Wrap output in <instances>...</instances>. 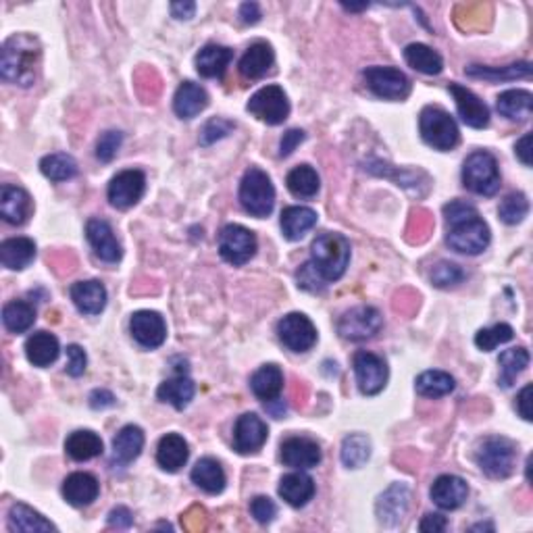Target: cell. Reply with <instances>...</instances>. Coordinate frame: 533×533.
<instances>
[{"label":"cell","mask_w":533,"mask_h":533,"mask_svg":"<svg viewBox=\"0 0 533 533\" xmlns=\"http://www.w3.org/2000/svg\"><path fill=\"white\" fill-rule=\"evenodd\" d=\"M112 405H115V396H112L109 390H94L90 394V406L97 408V411L98 408L103 411V408H109Z\"/></svg>","instance_id":"cell-60"},{"label":"cell","mask_w":533,"mask_h":533,"mask_svg":"<svg viewBox=\"0 0 533 533\" xmlns=\"http://www.w3.org/2000/svg\"><path fill=\"white\" fill-rule=\"evenodd\" d=\"M467 496H469V485L463 477L440 475L431 485V500L444 511H454V508L463 506Z\"/></svg>","instance_id":"cell-22"},{"label":"cell","mask_w":533,"mask_h":533,"mask_svg":"<svg viewBox=\"0 0 533 533\" xmlns=\"http://www.w3.org/2000/svg\"><path fill=\"white\" fill-rule=\"evenodd\" d=\"M527 212H529V200L523 192L508 194L498 206V215L506 225L521 223L527 217Z\"/></svg>","instance_id":"cell-48"},{"label":"cell","mask_w":533,"mask_h":533,"mask_svg":"<svg viewBox=\"0 0 533 533\" xmlns=\"http://www.w3.org/2000/svg\"><path fill=\"white\" fill-rule=\"evenodd\" d=\"M280 496L290 506L300 508L309 505V500H313V496H315V482L302 471L290 473V475L282 477Z\"/></svg>","instance_id":"cell-27"},{"label":"cell","mask_w":533,"mask_h":533,"mask_svg":"<svg viewBox=\"0 0 533 533\" xmlns=\"http://www.w3.org/2000/svg\"><path fill=\"white\" fill-rule=\"evenodd\" d=\"M531 392H533V388H531V383H527V386L521 390L519 392V396H517V411H519V414L521 417L525 419V421H531Z\"/></svg>","instance_id":"cell-59"},{"label":"cell","mask_w":533,"mask_h":533,"mask_svg":"<svg viewBox=\"0 0 533 533\" xmlns=\"http://www.w3.org/2000/svg\"><path fill=\"white\" fill-rule=\"evenodd\" d=\"M35 259V244L29 238H11L0 244V263L11 271H21Z\"/></svg>","instance_id":"cell-32"},{"label":"cell","mask_w":533,"mask_h":533,"mask_svg":"<svg viewBox=\"0 0 533 533\" xmlns=\"http://www.w3.org/2000/svg\"><path fill=\"white\" fill-rule=\"evenodd\" d=\"M383 317L382 313L373 306H357V309L346 311L344 315L337 321V334L344 340L351 342H363L369 340L382 329Z\"/></svg>","instance_id":"cell-10"},{"label":"cell","mask_w":533,"mask_h":533,"mask_svg":"<svg viewBox=\"0 0 533 533\" xmlns=\"http://www.w3.org/2000/svg\"><path fill=\"white\" fill-rule=\"evenodd\" d=\"M444 217H446L448 234L446 244L460 254H482L490 246V228L488 223L479 217L477 209L465 200H452L444 206Z\"/></svg>","instance_id":"cell-1"},{"label":"cell","mask_w":533,"mask_h":533,"mask_svg":"<svg viewBox=\"0 0 533 533\" xmlns=\"http://www.w3.org/2000/svg\"><path fill=\"white\" fill-rule=\"evenodd\" d=\"M257 252V236L244 225H225L219 234V254L229 265H246Z\"/></svg>","instance_id":"cell-9"},{"label":"cell","mask_w":533,"mask_h":533,"mask_svg":"<svg viewBox=\"0 0 533 533\" xmlns=\"http://www.w3.org/2000/svg\"><path fill=\"white\" fill-rule=\"evenodd\" d=\"M240 205L252 217L263 219L271 215L275 205V188L269 175L257 167H251L240 183Z\"/></svg>","instance_id":"cell-6"},{"label":"cell","mask_w":533,"mask_h":533,"mask_svg":"<svg viewBox=\"0 0 533 533\" xmlns=\"http://www.w3.org/2000/svg\"><path fill=\"white\" fill-rule=\"evenodd\" d=\"M61 346H58L57 336L49 331H35L26 342V357L34 367H49L58 359Z\"/></svg>","instance_id":"cell-29"},{"label":"cell","mask_w":533,"mask_h":533,"mask_svg":"<svg viewBox=\"0 0 533 533\" xmlns=\"http://www.w3.org/2000/svg\"><path fill=\"white\" fill-rule=\"evenodd\" d=\"M144 448V431L138 425H126L112 440V456L123 465L135 460Z\"/></svg>","instance_id":"cell-37"},{"label":"cell","mask_w":533,"mask_h":533,"mask_svg":"<svg viewBox=\"0 0 533 533\" xmlns=\"http://www.w3.org/2000/svg\"><path fill=\"white\" fill-rule=\"evenodd\" d=\"M121 142H123V134L115 132V129H111V132H104L103 135H100V140L97 144L98 161H103V163L112 161L117 152H120Z\"/></svg>","instance_id":"cell-52"},{"label":"cell","mask_w":533,"mask_h":533,"mask_svg":"<svg viewBox=\"0 0 533 533\" xmlns=\"http://www.w3.org/2000/svg\"><path fill=\"white\" fill-rule=\"evenodd\" d=\"M288 189L298 198H313L317 197L319 188H321V180H319L317 171L311 165H298L290 171L286 177Z\"/></svg>","instance_id":"cell-43"},{"label":"cell","mask_w":533,"mask_h":533,"mask_svg":"<svg viewBox=\"0 0 533 533\" xmlns=\"http://www.w3.org/2000/svg\"><path fill=\"white\" fill-rule=\"evenodd\" d=\"M67 373L71 377H80L86 373V365H88V357L84 352V348L78 344H71L67 346Z\"/></svg>","instance_id":"cell-54"},{"label":"cell","mask_w":533,"mask_h":533,"mask_svg":"<svg viewBox=\"0 0 533 533\" xmlns=\"http://www.w3.org/2000/svg\"><path fill=\"white\" fill-rule=\"evenodd\" d=\"M317 212L309 206H288L282 211V232L288 240H302L317 225Z\"/></svg>","instance_id":"cell-28"},{"label":"cell","mask_w":533,"mask_h":533,"mask_svg":"<svg viewBox=\"0 0 533 533\" xmlns=\"http://www.w3.org/2000/svg\"><path fill=\"white\" fill-rule=\"evenodd\" d=\"M450 94L454 97L456 111H459L460 120H463L469 127L483 129L490 123V109L477 94H473L469 88L460 84H450Z\"/></svg>","instance_id":"cell-18"},{"label":"cell","mask_w":533,"mask_h":533,"mask_svg":"<svg viewBox=\"0 0 533 533\" xmlns=\"http://www.w3.org/2000/svg\"><path fill=\"white\" fill-rule=\"evenodd\" d=\"M34 205L26 189L19 186H3L0 189V215L11 225H23L32 215Z\"/></svg>","instance_id":"cell-21"},{"label":"cell","mask_w":533,"mask_h":533,"mask_svg":"<svg viewBox=\"0 0 533 533\" xmlns=\"http://www.w3.org/2000/svg\"><path fill=\"white\" fill-rule=\"evenodd\" d=\"M251 513H252V517L259 521V523L265 525V523H271V521L275 519L277 506H275V502L271 498H266V496H257V498L251 502Z\"/></svg>","instance_id":"cell-53"},{"label":"cell","mask_w":533,"mask_h":533,"mask_svg":"<svg viewBox=\"0 0 533 533\" xmlns=\"http://www.w3.org/2000/svg\"><path fill=\"white\" fill-rule=\"evenodd\" d=\"M275 55L266 42H254L251 49L244 52V57L240 58V73L246 80H259L274 67Z\"/></svg>","instance_id":"cell-30"},{"label":"cell","mask_w":533,"mask_h":533,"mask_svg":"<svg viewBox=\"0 0 533 533\" xmlns=\"http://www.w3.org/2000/svg\"><path fill=\"white\" fill-rule=\"evenodd\" d=\"M194 392H197V386H194L192 379L186 375H177L158 386L157 398L161 402H167V405L177 408V411H183L189 405V400L194 398Z\"/></svg>","instance_id":"cell-35"},{"label":"cell","mask_w":533,"mask_h":533,"mask_svg":"<svg viewBox=\"0 0 533 533\" xmlns=\"http://www.w3.org/2000/svg\"><path fill=\"white\" fill-rule=\"evenodd\" d=\"M146 175L140 169L121 171L109 183V200L115 209H129L144 197Z\"/></svg>","instance_id":"cell-14"},{"label":"cell","mask_w":533,"mask_h":533,"mask_svg":"<svg viewBox=\"0 0 533 533\" xmlns=\"http://www.w3.org/2000/svg\"><path fill=\"white\" fill-rule=\"evenodd\" d=\"M354 375H357L359 390L365 396H375L386 388L388 383V365L377 354L360 351L352 359Z\"/></svg>","instance_id":"cell-12"},{"label":"cell","mask_w":533,"mask_h":533,"mask_svg":"<svg viewBox=\"0 0 533 533\" xmlns=\"http://www.w3.org/2000/svg\"><path fill=\"white\" fill-rule=\"evenodd\" d=\"M260 7L257 3H244L240 7V19L248 23V26H254V23L260 21Z\"/></svg>","instance_id":"cell-62"},{"label":"cell","mask_w":533,"mask_h":533,"mask_svg":"<svg viewBox=\"0 0 533 533\" xmlns=\"http://www.w3.org/2000/svg\"><path fill=\"white\" fill-rule=\"evenodd\" d=\"M192 482L206 494H221L225 490V471L215 459H200L192 469Z\"/></svg>","instance_id":"cell-38"},{"label":"cell","mask_w":533,"mask_h":533,"mask_svg":"<svg viewBox=\"0 0 533 533\" xmlns=\"http://www.w3.org/2000/svg\"><path fill=\"white\" fill-rule=\"evenodd\" d=\"M514 152H517L519 161L525 165V167H531V134H525L523 138L517 142L514 146Z\"/></svg>","instance_id":"cell-61"},{"label":"cell","mask_w":533,"mask_h":533,"mask_svg":"<svg viewBox=\"0 0 533 533\" xmlns=\"http://www.w3.org/2000/svg\"><path fill=\"white\" fill-rule=\"evenodd\" d=\"M234 52L228 46L206 44L197 55V71L203 78H223L225 69L232 63Z\"/></svg>","instance_id":"cell-31"},{"label":"cell","mask_w":533,"mask_h":533,"mask_svg":"<svg viewBox=\"0 0 533 533\" xmlns=\"http://www.w3.org/2000/svg\"><path fill=\"white\" fill-rule=\"evenodd\" d=\"M414 390L423 398H442L454 390V377L444 371H425L414 382Z\"/></svg>","instance_id":"cell-44"},{"label":"cell","mask_w":533,"mask_h":533,"mask_svg":"<svg viewBox=\"0 0 533 533\" xmlns=\"http://www.w3.org/2000/svg\"><path fill=\"white\" fill-rule=\"evenodd\" d=\"M477 465L491 479H506L517 465V446L506 437H485L477 448Z\"/></svg>","instance_id":"cell-5"},{"label":"cell","mask_w":533,"mask_h":533,"mask_svg":"<svg viewBox=\"0 0 533 533\" xmlns=\"http://www.w3.org/2000/svg\"><path fill=\"white\" fill-rule=\"evenodd\" d=\"M298 286L302 290H311V292H317V290H321L325 283L321 277L317 275V271L313 269L311 263L302 265L300 271H298Z\"/></svg>","instance_id":"cell-55"},{"label":"cell","mask_w":533,"mask_h":533,"mask_svg":"<svg viewBox=\"0 0 533 533\" xmlns=\"http://www.w3.org/2000/svg\"><path fill=\"white\" fill-rule=\"evenodd\" d=\"M40 42L34 35L27 34H15L4 42L3 57H0V75L3 80L11 81V84L29 88L34 86L35 78H38L40 67Z\"/></svg>","instance_id":"cell-2"},{"label":"cell","mask_w":533,"mask_h":533,"mask_svg":"<svg viewBox=\"0 0 533 533\" xmlns=\"http://www.w3.org/2000/svg\"><path fill=\"white\" fill-rule=\"evenodd\" d=\"M86 238L100 260H104V263H117V260H121V244L117 242L111 225L106 223L104 219H90V221H88Z\"/></svg>","instance_id":"cell-20"},{"label":"cell","mask_w":533,"mask_h":533,"mask_svg":"<svg viewBox=\"0 0 533 533\" xmlns=\"http://www.w3.org/2000/svg\"><path fill=\"white\" fill-rule=\"evenodd\" d=\"M463 280V269H460L459 265L448 263V260H442V263H437L434 269H431V282H434V286L437 288L456 286V283H460Z\"/></svg>","instance_id":"cell-50"},{"label":"cell","mask_w":533,"mask_h":533,"mask_svg":"<svg viewBox=\"0 0 533 533\" xmlns=\"http://www.w3.org/2000/svg\"><path fill=\"white\" fill-rule=\"evenodd\" d=\"M351 263V242L340 234H321L311 246V265L323 283L337 282Z\"/></svg>","instance_id":"cell-3"},{"label":"cell","mask_w":533,"mask_h":533,"mask_svg":"<svg viewBox=\"0 0 533 533\" xmlns=\"http://www.w3.org/2000/svg\"><path fill=\"white\" fill-rule=\"evenodd\" d=\"M129 331L134 340L144 348H158L167 337V325L165 319L155 311H138L132 315L129 321Z\"/></svg>","instance_id":"cell-16"},{"label":"cell","mask_w":533,"mask_h":533,"mask_svg":"<svg viewBox=\"0 0 533 533\" xmlns=\"http://www.w3.org/2000/svg\"><path fill=\"white\" fill-rule=\"evenodd\" d=\"M280 450L282 463L286 467H292V469L305 471L321 463V448H319L317 442L309 440V437H288Z\"/></svg>","instance_id":"cell-17"},{"label":"cell","mask_w":533,"mask_h":533,"mask_svg":"<svg viewBox=\"0 0 533 533\" xmlns=\"http://www.w3.org/2000/svg\"><path fill=\"white\" fill-rule=\"evenodd\" d=\"M100 485L90 473H71L63 482V496L71 506H88L98 498Z\"/></svg>","instance_id":"cell-25"},{"label":"cell","mask_w":533,"mask_h":533,"mask_svg":"<svg viewBox=\"0 0 533 533\" xmlns=\"http://www.w3.org/2000/svg\"><path fill=\"white\" fill-rule=\"evenodd\" d=\"M419 129L423 140L436 151H452L460 142L459 126L440 106H425L419 115Z\"/></svg>","instance_id":"cell-7"},{"label":"cell","mask_w":533,"mask_h":533,"mask_svg":"<svg viewBox=\"0 0 533 533\" xmlns=\"http://www.w3.org/2000/svg\"><path fill=\"white\" fill-rule=\"evenodd\" d=\"M71 300L84 315H98L106 306V288L98 280L73 283L69 290Z\"/></svg>","instance_id":"cell-24"},{"label":"cell","mask_w":533,"mask_h":533,"mask_svg":"<svg viewBox=\"0 0 533 533\" xmlns=\"http://www.w3.org/2000/svg\"><path fill=\"white\" fill-rule=\"evenodd\" d=\"M134 523V514L129 513V508L126 506H117L112 508L109 514V525L117 527V529H127Z\"/></svg>","instance_id":"cell-57"},{"label":"cell","mask_w":533,"mask_h":533,"mask_svg":"<svg viewBox=\"0 0 533 533\" xmlns=\"http://www.w3.org/2000/svg\"><path fill=\"white\" fill-rule=\"evenodd\" d=\"M300 142H305V132L302 129H290L283 134L282 144H280V157H290L298 148Z\"/></svg>","instance_id":"cell-56"},{"label":"cell","mask_w":533,"mask_h":533,"mask_svg":"<svg viewBox=\"0 0 533 533\" xmlns=\"http://www.w3.org/2000/svg\"><path fill=\"white\" fill-rule=\"evenodd\" d=\"M448 527V521L442 517V514H425L421 523H419V529H421L423 533H440V531H446Z\"/></svg>","instance_id":"cell-58"},{"label":"cell","mask_w":533,"mask_h":533,"mask_svg":"<svg viewBox=\"0 0 533 533\" xmlns=\"http://www.w3.org/2000/svg\"><path fill=\"white\" fill-rule=\"evenodd\" d=\"M269 429L263 419L254 413H246L236 421L234 428V448L240 454H252L265 446Z\"/></svg>","instance_id":"cell-15"},{"label":"cell","mask_w":533,"mask_h":533,"mask_svg":"<svg viewBox=\"0 0 533 533\" xmlns=\"http://www.w3.org/2000/svg\"><path fill=\"white\" fill-rule=\"evenodd\" d=\"M500 365V379L498 383L502 388H511L514 382H517V377L527 369V365H529V351L523 346L517 348H508L500 354L498 359Z\"/></svg>","instance_id":"cell-40"},{"label":"cell","mask_w":533,"mask_h":533,"mask_svg":"<svg viewBox=\"0 0 533 533\" xmlns=\"http://www.w3.org/2000/svg\"><path fill=\"white\" fill-rule=\"evenodd\" d=\"M463 183L479 197H494L500 189V171L496 157L488 151L471 152L463 165Z\"/></svg>","instance_id":"cell-4"},{"label":"cell","mask_w":533,"mask_h":533,"mask_svg":"<svg viewBox=\"0 0 533 533\" xmlns=\"http://www.w3.org/2000/svg\"><path fill=\"white\" fill-rule=\"evenodd\" d=\"M277 334L283 346L292 352H306L317 344V328L302 313H290L277 323Z\"/></svg>","instance_id":"cell-13"},{"label":"cell","mask_w":533,"mask_h":533,"mask_svg":"<svg viewBox=\"0 0 533 533\" xmlns=\"http://www.w3.org/2000/svg\"><path fill=\"white\" fill-rule=\"evenodd\" d=\"M252 394L259 400L271 402L277 400V396L283 390V373L277 365H263L260 369L251 377Z\"/></svg>","instance_id":"cell-33"},{"label":"cell","mask_w":533,"mask_h":533,"mask_svg":"<svg viewBox=\"0 0 533 533\" xmlns=\"http://www.w3.org/2000/svg\"><path fill=\"white\" fill-rule=\"evenodd\" d=\"M9 527L11 531H57V527L46 521L42 514L35 513L34 508L26 505H13L9 513Z\"/></svg>","instance_id":"cell-41"},{"label":"cell","mask_w":533,"mask_h":533,"mask_svg":"<svg viewBox=\"0 0 533 533\" xmlns=\"http://www.w3.org/2000/svg\"><path fill=\"white\" fill-rule=\"evenodd\" d=\"M103 440H100L98 434H94L90 429H78L73 431L65 442V450L73 460L78 463H84V460L97 459V456L103 454Z\"/></svg>","instance_id":"cell-36"},{"label":"cell","mask_w":533,"mask_h":533,"mask_svg":"<svg viewBox=\"0 0 533 533\" xmlns=\"http://www.w3.org/2000/svg\"><path fill=\"white\" fill-rule=\"evenodd\" d=\"M246 109L266 126H280L290 115V100L280 86H265L252 94Z\"/></svg>","instance_id":"cell-8"},{"label":"cell","mask_w":533,"mask_h":533,"mask_svg":"<svg viewBox=\"0 0 533 533\" xmlns=\"http://www.w3.org/2000/svg\"><path fill=\"white\" fill-rule=\"evenodd\" d=\"M496 109L511 121H527L533 111V97L527 90H506L496 100Z\"/></svg>","instance_id":"cell-34"},{"label":"cell","mask_w":533,"mask_h":533,"mask_svg":"<svg viewBox=\"0 0 533 533\" xmlns=\"http://www.w3.org/2000/svg\"><path fill=\"white\" fill-rule=\"evenodd\" d=\"M340 456H342V463H344V467H348V469H359V467H363L371 456L369 437L363 434H352L344 437Z\"/></svg>","instance_id":"cell-46"},{"label":"cell","mask_w":533,"mask_h":533,"mask_svg":"<svg viewBox=\"0 0 533 533\" xmlns=\"http://www.w3.org/2000/svg\"><path fill=\"white\" fill-rule=\"evenodd\" d=\"M363 78L369 90L383 100H405L411 94V80L396 67H369Z\"/></svg>","instance_id":"cell-11"},{"label":"cell","mask_w":533,"mask_h":533,"mask_svg":"<svg viewBox=\"0 0 533 533\" xmlns=\"http://www.w3.org/2000/svg\"><path fill=\"white\" fill-rule=\"evenodd\" d=\"M189 448L188 442L180 434H167L161 437L157 448V463L163 471L177 473L183 465L188 463Z\"/></svg>","instance_id":"cell-26"},{"label":"cell","mask_w":533,"mask_h":533,"mask_svg":"<svg viewBox=\"0 0 533 533\" xmlns=\"http://www.w3.org/2000/svg\"><path fill=\"white\" fill-rule=\"evenodd\" d=\"M513 337H514V329L511 328V325L498 323V325H494V328L479 329L477 336H475V344H477L479 351L490 352V351H494L496 346L511 342Z\"/></svg>","instance_id":"cell-49"},{"label":"cell","mask_w":533,"mask_h":533,"mask_svg":"<svg viewBox=\"0 0 533 533\" xmlns=\"http://www.w3.org/2000/svg\"><path fill=\"white\" fill-rule=\"evenodd\" d=\"M40 171L50 182H67L71 177L78 175V163H75L73 157L65 155V152H55V155L44 157L40 161Z\"/></svg>","instance_id":"cell-47"},{"label":"cell","mask_w":533,"mask_h":533,"mask_svg":"<svg viewBox=\"0 0 533 533\" xmlns=\"http://www.w3.org/2000/svg\"><path fill=\"white\" fill-rule=\"evenodd\" d=\"M234 121L221 120V117H215V120L206 121V126L200 132V144L203 146H211L215 144L217 140H223L225 135H229L234 132Z\"/></svg>","instance_id":"cell-51"},{"label":"cell","mask_w":533,"mask_h":533,"mask_svg":"<svg viewBox=\"0 0 533 533\" xmlns=\"http://www.w3.org/2000/svg\"><path fill=\"white\" fill-rule=\"evenodd\" d=\"M408 500H411V491L405 483H394L379 496L375 513L377 521L386 527L398 525L408 511Z\"/></svg>","instance_id":"cell-19"},{"label":"cell","mask_w":533,"mask_h":533,"mask_svg":"<svg viewBox=\"0 0 533 533\" xmlns=\"http://www.w3.org/2000/svg\"><path fill=\"white\" fill-rule=\"evenodd\" d=\"M209 106V94L194 81H183L174 97V111L180 120H194Z\"/></svg>","instance_id":"cell-23"},{"label":"cell","mask_w":533,"mask_h":533,"mask_svg":"<svg viewBox=\"0 0 533 533\" xmlns=\"http://www.w3.org/2000/svg\"><path fill=\"white\" fill-rule=\"evenodd\" d=\"M3 323L11 334H23L35 323V309L26 300H13L4 305Z\"/></svg>","instance_id":"cell-45"},{"label":"cell","mask_w":533,"mask_h":533,"mask_svg":"<svg viewBox=\"0 0 533 533\" xmlns=\"http://www.w3.org/2000/svg\"><path fill=\"white\" fill-rule=\"evenodd\" d=\"M171 13L175 19H192L197 13V4L194 3H174L171 4Z\"/></svg>","instance_id":"cell-63"},{"label":"cell","mask_w":533,"mask_h":533,"mask_svg":"<svg viewBox=\"0 0 533 533\" xmlns=\"http://www.w3.org/2000/svg\"><path fill=\"white\" fill-rule=\"evenodd\" d=\"M405 61L411 65L414 71L425 75H437L442 73L444 61L434 49H429L428 44H408L405 49Z\"/></svg>","instance_id":"cell-39"},{"label":"cell","mask_w":533,"mask_h":533,"mask_svg":"<svg viewBox=\"0 0 533 533\" xmlns=\"http://www.w3.org/2000/svg\"><path fill=\"white\" fill-rule=\"evenodd\" d=\"M467 73H469L471 78H479V80H485V81H491V84H496V81L531 78V63H527V61L513 63V65H506V67H502V69L471 65V67H467Z\"/></svg>","instance_id":"cell-42"}]
</instances>
